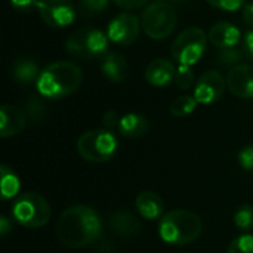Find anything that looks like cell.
<instances>
[{"instance_id": "cell-12", "label": "cell", "mask_w": 253, "mask_h": 253, "mask_svg": "<svg viewBox=\"0 0 253 253\" xmlns=\"http://www.w3.org/2000/svg\"><path fill=\"white\" fill-rule=\"evenodd\" d=\"M227 87L242 99H253V65L240 64L233 67L227 76Z\"/></svg>"}, {"instance_id": "cell-5", "label": "cell", "mask_w": 253, "mask_h": 253, "mask_svg": "<svg viewBox=\"0 0 253 253\" xmlns=\"http://www.w3.org/2000/svg\"><path fill=\"white\" fill-rule=\"evenodd\" d=\"M108 36L98 28H82L67 39L65 50L70 56L83 61L104 58L108 53Z\"/></svg>"}, {"instance_id": "cell-24", "label": "cell", "mask_w": 253, "mask_h": 253, "mask_svg": "<svg viewBox=\"0 0 253 253\" xmlns=\"http://www.w3.org/2000/svg\"><path fill=\"white\" fill-rule=\"evenodd\" d=\"M25 114L33 120V122H42L47 116V108L44 102L37 98V96H30L25 101Z\"/></svg>"}, {"instance_id": "cell-37", "label": "cell", "mask_w": 253, "mask_h": 253, "mask_svg": "<svg viewBox=\"0 0 253 253\" xmlns=\"http://www.w3.org/2000/svg\"><path fill=\"white\" fill-rule=\"evenodd\" d=\"M173 3H185V1H190V0H170Z\"/></svg>"}, {"instance_id": "cell-11", "label": "cell", "mask_w": 253, "mask_h": 253, "mask_svg": "<svg viewBox=\"0 0 253 253\" xmlns=\"http://www.w3.org/2000/svg\"><path fill=\"white\" fill-rule=\"evenodd\" d=\"M225 86L227 80L224 79V76L216 70H209L205 71L196 82L193 96L197 99L199 104L211 105L221 99L225 92Z\"/></svg>"}, {"instance_id": "cell-15", "label": "cell", "mask_w": 253, "mask_h": 253, "mask_svg": "<svg viewBox=\"0 0 253 253\" xmlns=\"http://www.w3.org/2000/svg\"><path fill=\"white\" fill-rule=\"evenodd\" d=\"M145 80L154 87L168 86L176 76V68L169 59H154L145 68Z\"/></svg>"}, {"instance_id": "cell-22", "label": "cell", "mask_w": 253, "mask_h": 253, "mask_svg": "<svg viewBox=\"0 0 253 253\" xmlns=\"http://www.w3.org/2000/svg\"><path fill=\"white\" fill-rule=\"evenodd\" d=\"M197 105H199V102L194 96L182 95V96H178L170 104V114L173 117H187L194 113Z\"/></svg>"}, {"instance_id": "cell-17", "label": "cell", "mask_w": 253, "mask_h": 253, "mask_svg": "<svg viewBox=\"0 0 253 253\" xmlns=\"http://www.w3.org/2000/svg\"><path fill=\"white\" fill-rule=\"evenodd\" d=\"M135 206L138 213L148 221L162 219L165 215V203L159 194L154 191H142L138 194L135 200Z\"/></svg>"}, {"instance_id": "cell-13", "label": "cell", "mask_w": 253, "mask_h": 253, "mask_svg": "<svg viewBox=\"0 0 253 253\" xmlns=\"http://www.w3.org/2000/svg\"><path fill=\"white\" fill-rule=\"evenodd\" d=\"M28 116L16 105L4 104L0 108V136L12 138L19 135L27 127Z\"/></svg>"}, {"instance_id": "cell-4", "label": "cell", "mask_w": 253, "mask_h": 253, "mask_svg": "<svg viewBox=\"0 0 253 253\" xmlns=\"http://www.w3.org/2000/svg\"><path fill=\"white\" fill-rule=\"evenodd\" d=\"M117 150L119 139L110 129H93L77 139V153L89 163L110 162Z\"/></svg>"}, {"instance_id": "cell-36", "label": "cell", "mask_w": 253, "mask_h": 253, "mask_svg": "<svg viewBox=\"0 0 253 253\" xmlns=\"http://www.w3.org/2000/svg\"><path fill=\"white\" fill-rule=\"evenodd\" d=\"M243 19L249 27L253 28V3H249L243 7Z\"/></svg>"}, {"instance_id": "cell-3", "label": "cell", "mask_w": 253, "mask_h": 253, "mask_svg": "<svg viewBox=\"0 0 253 253\" xmlns=\"http://www.w3.org/2000/svg\"><path fill=\"white\" fill-rule=\"evenodd\" d=\"M203 231L202 219L191 211L175 209L165 213L159 224V236L166 245L185 246L196 242Z\"/></svg>"}, {"instance_id": "cell-9", "label": "cell", "mask_w": 253, "mask_h": 253, "mask_svg": "<svg viewBox=\"0 0 253 253\" xmlns=\"http://www.w3.org/2000/svg\"><path fill=\"white\" fill-rule=\"evenodd\" d=\"M37 12L43 22L53 28L67 27L76 18L71 0H39Z\"/></svg>"}, {"instance_id": "cell-14", "label": "cell", "mask_w": 253, "mask_h": 253, "mask_svg": "<svg viewBox=\"0 0 253 253\" xmlns=\"http://www.w3.org/2000/svg\"><path fill=\"white\" fill-rule=\"evenodd\" d=\"M208 37L213 46H216L219 49H230V47H236L239 44L242 34H240V30L237 25L227 22V21H221L211 27Z\"/></svg>"}, {"instance_id": "cell-10", "label": "cell", "mask_w": 253, "mask_h": 253, "mask_svg": "<svg viewBox=\"0 0 253 253\" xmlns=\"http://www.w3.org/2000/svg\"><path fill=\"white\" fill-rule=\"evenodd\" d=\"M141 27V19H138V16L129 12H123L111 19L107 27V36L113 43L127 46L138 39Z\"/></svg>"}, {"instance_id": "cell-2", "label": "cell", "mask_w": 253, "mask_h": 253, "mask_svg": "<svg viewBox=\"0 0 253 253\" xmlns=\"http://www.w3.org/2000/svg\"><path fill=\"white\" fill-rule=\"evenodd\" d=\"M83 73L71 61H58L40 71L36 82L37 92L47 99H61L79 89Z\"/></svg>"}, {"instance_id": "cell-29", "label": "cell", "mask_w": 253, "mask_h": 253, "mask_svg": "<svg viewBox=\"0 0 253 253\" xmlns=\"http://www.w3.org/2000/svg\"><path fill=\"white\" fill-rule=\"evenodd\" d=\"M211 6L225 10V12H236L245 6L246 0H206Z\"/></svg>"}, {"instance_id": "cell-26", "label": "cell", "mask_w": 253, "mask_h": 253, "mask_svg": "<svg viewBox=\"0 0 253 253\" xmlns=\"http://www.w3.org/2000/svg\"><path fill=\"white\" fill-rule=\"evenodd\" d=\"M227 253H253V234L245 233L228 245Z\"/></svg>"}, {"instance_id": "cell-21", "label": "cell", "mask_w": 253, "mask_h": 253, "mask_svg": "<svg viewBox=\"0 0 253 253\" xmlns=\"http://www.w3.org/2000/svg\"><path fill=\"white\" fill-rule=\"evenodd\" d=\"M0 187H1V200H12L13 197H16V194L21 190V179L19 176L15 173V170L7 166V165H1L0 166Z\"/></svg>"}, {"instance_id": "cell-7", "label": "cell", "mask_w": 253, "mask_h": 253, "mask_svg": "<svg viewBox=\"0 0 253 253\" xmlns=\"http://www.w3.org/2000/svg\"><path fill=\"white\" fill-rule=\"evenodd\" d=\"M144 33L154 40L169 37L178 25V13L168 1H154L147 6L141 16Z\"/></svg>"}, {"instance_id": "cell-25", "label": "cell", "mask_w": 253, "mask_h": 253, "mask_svg": "<svg viewBox=\"0 0 253 253\" xmlns=\"http://www.w3.org/2000/svg\"><path fill=\"white\" fill-rule=\"evenodd\" d=\"M110 0H79V10L83 16H95L108 7Z\"/></svg>"}, {"instance_id": "cell-38", "label": "cell", "mask_w": 253, "mask_h": 253, "mask_svg": "<svg viewBox=\"0 0 253 253\" xmlns=\"http://www.w3.org/2000/svg\"><path fill=\"white\" fill-rule=\"evenodd\" d=\"M154 1H168V0H154Z\"/></svg>"}, {"instance_id": "cell-31", "label": "cell", "mask_w": 253, "mask_h": 253, "mask_svg": "<svg viewBox=\"0 0 253 253\" xmlns=\"http://www.w3.org/2000/svg\"><path fill=\"white\" fill-rule=\"evenodd\" d=\"M39 0H10V4L18 12H31L34 7L37 9Z\"/></svg>"}, {"instance_id": "cell-16", "label": "cell", "mask_w": 253, "mask_h": 253, "mask_svg": "<svg viewBox=\"0 0 253 253\" xmlns=\"http://www.w3.org/2000/svg\"><path fill=\"white\" fill-rule=\"evenodd\" d=\"M108 227L120 237H133L141 231L139 219L127 211H114L108 218Z\"/></svg>"}, {"instance_id": "cell-30", "label": "cell", "mask_w": 253, "mask_h": 253, "mask_svg": "<svg viewBox=\"0 0 253 253\" xmlns=\"http://www.w3.org/2000/svg\"><path fill=\"white\" fill-rule=\"evenodd\" d=\"M237 160L245 170H253V145L243 147L237 154Z\"/></svg>"}, {"instance_id": "cell-23", "label": "cell", "mask_w": 253, "mask_h": 253, "mask_svg": "<svg viewBox=\"0 0 253 253\" xmlns=\"http://www.w3.org/2000/svg\"><path fill=\"white\" fill-rule=\"evenodd\" d=\"M234 225L243 231V233H249L253 228V206L252 205H242L236 213H234Z\"/></svg>"}, {"instance_id": "cell-27", "label": "cell", "mask_w": 253, "mask_h": 253, "mask_svg": "<svg viewBox=\"0 0 253 253\" xmlns=\"http://www.w3.org/2000/svg\"><path fill=\"white\" fill-rule=\"evenodd\" d=\"M246 53L240 49L230 47V49H222V52L218 55V62L221 65H240V62L245 59Z\"/></svg>"}, {"instance_id": "cell-28", "label": "cell", "mask_w": 253, "mask_h": 253, "mask_svg": "<svg viewBox=\"0 0 253 253\" xmlns=\"http://www.w3.org/2000/svg\"><path fill=\"white\" fill-rule=\"evenodd\" d=\"M175 82H176L179 89H182V90L190 89L194 84V82H196L194 71L191 70V67L190 65H178Z\"/></svg>"}, {"instance_id": "cell-19", "label": "cell", "mask_w": 253, "mask_h": 253, "mask_svg": "<svg viewBox=\"0 0 253 253\" xmlns=\"http://www.w3.org/2000/svg\"><path fill=\"white\" fill-rule=\"evenodd\" d=\"M40 76V70L36 61L31 58H19L15 59L10 67V77L15 83L21 86H28L34 82H37Z\"/></svg>"}, {"instance_id": "cell-8", "label": "cell", "mask_w": 253, "mask_h": 253, "mask_svg": "<svg viewBox=\"0 0 253 253\" xmlns=\"http://www.w3.org/2000/svg\"><path fill=\"white\" fill-rule=\"evenodd\" d=\"M208 34L199 27H190L184 30L172 43V56L179 62V65H194L197 64L208 46Z\"/></svg>"}, {"instance_id": "cell-32", "label": "cell", "mask_w": 253, "mask_h": 253, "mask_svg": "<svg viewBox=\"0 0 253 253\" xmlns=\"http://www.w3.org/2000/svg\"><path fill=\"white\" fill-rule=\"evenodd\" d=\"M120 119H122V117H119V114H117L114 110H108V111H105L104 116H102V123H104V126H105L107 129L111 130V129H114V127H119Z\"/></svg>"}, {"instance_id": "cell-20", "label": "cell", "mask_w": 253, "mask_h": 253, "mask_svg": "<svg viewBox=\"0 0 253 253\" xmlns=\"http://www.w3.org/2000/svg\"><path fill=\"white\" fill-rule=\"evenodd\" d=\"M119 133L127 139H136L147 133L148 130V120L145 116L138 113H127L122 116L119 123Z\"/></svg>"}, {"instance_id": "cell-1", "label": "cell", "mask_w": 253, "mask_h": 253, "mask_svg": "<svg viewBox=\"0 0 253 253\" xmlns=\"http://www.w3.org/2000/svg\"><path fill=\"white\" fill-rule=\"evenodd\" d=\"M102 219L87 205L67 208L56 221V237L61 245L70 249H80L95 243L102 236Z\"/></svg>"}, {"instance_id": "cell-6", "label": "cell", "mask_w": 253, "mask_h": 253, "mask_svg": "<svg viewBox=\"0 0 253 253\" xmlns=\"http://www.w3.org/2000/svg\"><path fill=\"white\" fill-rule=\"evenodd\" d=\"M12 218L25 228H42L50 221V206L37 193H24L12 205Z\"/></svg>"}, {"instance_id": "cell-34", "label": "cell", "mask_w": 253, "mask_h": 253, "mask_svg": "<svg viewBox=\"0 0 253 253\" xmlns=\"http://www.w3.org/2000/svg\"><path fill=\"white\" fill-rule=\"evenodd\" d=\"M13 230V224H12V221L7 218V216H0V236L1 237H4L7 233H10Z\"/></svg>"}, {"instance_id": "cell-35", "label": "cell", "mask_w": 253, "mask_h": 253, "mask_svg": "<svg viewBox=\"0 0 253 253\" xmlns=\"http://www.w3.org/2000/svg\"><path fill=\"white\" fill-rule=\"evenodd\" d=\"M245 53L253 61V31H248L245 36Z\"/></svg>"}, {"instance_id": "cell-18", "label": "cell", "mask_w": 253, "mask_h": 253, "mask_svg": "<svg viewBox=\"0 0 253 253\" xmlns=\"http://www.w3.org/2000/svg\"><path fill=\"white\" fill-rule=\"evenodd\" d=\"M101 71L113 83H122L127 77V62L123 55L117 52H110L102 58Z\"/></svg>"}, {"instance_id": "cell-33", "label": "cell", "mask_w": 253, "mask_h": 253, "mask_svg": "<svg viewBox=\"0 0 253 253\" xmlns=\"http://www.w3.org/2000/svg\"><path fill=\"white\" fill-rule=\"evenodd\" d=\"M150 0H113V3L122 9L126 10H133V9H141L142 6H145Z\"/></svg>"}]
</instances>
